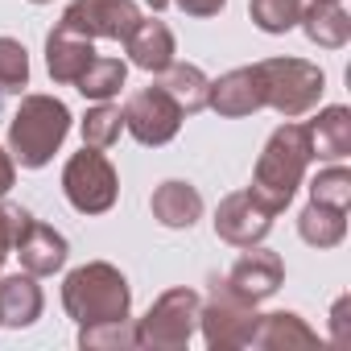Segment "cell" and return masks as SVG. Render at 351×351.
Wrapping results in <instances>:
<instances>
[{
	"label": "cell",
	"instance_id": "obj_21",
	"mask_svg": "<svg viewBox=\"0 0 351 351\" xmlns=\"http://www.w3.org/2000/svg\"><path fill=\"white\" fill-rule=\"evenodd\" d=\"M298 232H302V240L314 244V248H335V244H343V236H347V211L310 199V207L298 215Z\"/></svg>",
	"mask_w": 351,
	"mask_h": 351
},
{
	"label": "cell",
	"instance_id": "obj_33",
	"mask_svg": "<svg viewBox=\"0 0 351 351\" xmlns=\"http://www.w3.org/2000/svg\"><path fill=\"white\" fill-rule=\"evenodd\" d=\"M34 5H46V0H34Z\"/></svg>",
	"mask_w": 351,
	"mask_h": 351
},
{
	"label": "cell",
	"instance_id": "obj_30",
	"mask_svg": "<svg viewBox=\"0 0 351 351\" xmlns=\"http://www.w3.org/2000/svg\"><path fill=\"white\" fill-rule=\"evenodd\" d=\"M13 252V207H0V265Z\"/></svg>",
	"mask_w": 351,
	"mask_h": 351
},
{
	"label": "cell",
	"instance_id": "obj_1",
	"mask_svg": "<svg viewBox=\"0 0 351 351\" xmlns=\"http://www.w3.org/2000/svg\"><path fill=\"white\" fill-rule=\"evenodd\" d=\"M310 136H306V124H281L273 136H269V145H265V153H261V161H256V169H252V195L277 215V211H285L289 207V199L298 195V186H302V173H306V165H310Z\"/></svg>",
	"mask_w": 351,
	"mask_h": 351
},
{
	"label": "cell",
	"instance_id": "obj_4",
	"mask_svg": "<svg viewBox=\"0 0 351 351\" xmlns=\"http://www.w3.org/2000/svg\"><path fill=\"white\" fill-rule=\"evenodd\" d=\"M256 71L265 83V108H277L285 120L306 116L318 104L322 83H326L322 71L302 58H265V62H256Z\"/></svg>",
	"mask_w": 351,
	"mask_h": 351
},
{
	"label": "cell",
	"instance_id": "obj_31",
	"mask_svg": "<svg viewBox=\"0 0 351 351\" xmlns=\"http://www.w3.org/2000/svg\"><path fill=\"white\" fill-rule=\"evenodd\" d=\"M13 178H17V165H13V157L5 149H0V195L13 191Z\"/></svg>",
	"mask_w": 351,
	"mask_h": 351
},
{
	"label": "cell",
	"instance_id": "obj_24",
	"mask_svg": "<svg viewBox=\"0 0 351 351\" xmlns=\"http://www.w3.org/2000/svg\"><path fill=\"white\" fill-rule=\"evenodd\" d=\"M310 9V0H252L248 13L265 34H285L302 21V13Z\"/></svg>",
	"mask_w": 351,
	"mask_h": 351
},
{
	"label": "cell",
	"instance_id": "obj_12",
	"mask_svg": "<svg viewBox=\"0 0 351 351\" xmlns=\"http://www.w3.org/2000/svg\"><path fill=\"white\" fill-rule=\"evenodd\" d=\"M281 277H285V265H281V256L277 252H269V248H252L248 244V252L232 265V273H228V289L232 293H240L244 302H265L269 293H277V285H281Z\"/></svg>",
	"mask_w": 351,
	"mask_h": 351
},
{
	"label": "cell",
	"instance_id": "obj_26",
	"mask_svg": "<svg viewBox=\"0 0 351 351\" xmlns=\"http://www.w3.org/2000/svg\"><path fill=\"white\" fill-rule=\"evenodd\" d=\"M29 83V54L21 42L13 38H0V91H21Z\"/></svg>",
	"mask_w": 351,
	"mask_h": 351
},
{
	"label": "cell",
	"instance_id": "obj_16",
	"mask_svg": "<svg viewBox=\"0 0 351 351\" xmlns=\"http://www.w3.org/2000/svg\"><path fill=\"white\" fill-rule=\"evenodd\" d=\"M306 136H310V153L318 161H343L351 153V112L347 108L318 112V120L306 124Z\"/></svg>",
	"mask_w": 351,
	"mask_h": 351
},
{
	"label": "cell",
	"instance_id": "obj_20",
	"mask_svg": "<svg viewBox=\"0 0 351 351\" xmlns=\"http://www.w3.org/2000/svg\"><path fill=\"white\" fill-rule=\"evenodd\" d=\"M38 314H42V289L34 285V273H13L0 281V322L29 326Z\"/></svg>",
	"mask_w": 351,
	"mask_h": 351
},
{
	"label": "cell",
	"instance_id": "obj_7",
	"mask_svg": "<svg viewBox=\"0 0 351 351\" xmlns=\"http://www.w3.org/2000/svg\"><path fill=\"white\" fill-rule=\"evenodd\" d=\"M256 306L244 302L240 293H232L228 285H215L211 302L199 310V326L207 335V343L215 351H232V347H248L252 330H256Z\"/></svg>",
	"mask_w": 351,
	"mask_h": 351
},
{
	"label": "cell",
	"instance_id": "obj_8",
	"mask_svg": "<svg viewBox=\"0 0 351 351\" xmlns=\"http://www.w3.org/2000/svg\"><path fill=\"white\" fill-rule=\"evenodd\" d=\"M141 21V9L136 0H71L66 13H62V29L79 34V38H112V42H124Z\"/></svg>",
	"mask_w": 351,
	"mask_h": 351
},
{
	"label": "cell",
	"instance_id": "obj_5",
	"mask_svg": "<svg viewBox=\"0 0 351 351\" xmlns=\"http://www.w3.org/2000/svg\"><path fill=\"white\" fill-rule=\"evenodd\" d=\"M62 191H66L71 207L83 211V215H104L116 203L120 186H116V169L104 157V149L83 145V153H75L66 161V169H62Z\"/></svg>",
	"mask_w": 351,
	"mask_h": 351
},
{
	"label": "cell",
	"instance_id": "obj_2",
	"mask_svg": "<svg viewBox=\"0 0 351 351\" xmlns=\"http://www.w3.org/2000/svg\"><path fill=\"white\" fill-rule=\"evenodd\" d=\"M62 306L66 314L79 322V326H95V322H120L128 318V306H132V293H128V281L120 269L104 265V261H91L83 269H75L62 285Z\"/></svg>",
	"mask_w": 351,
	"mask_h": 351
},
{
	"label": "cell",
	"instance_id": "obj_11",
	"mask_svg": "<svg viewBox=\"0 0 351 351\" xmlns=\"http://www.w3.org/2000/svg\"><path fill=\"white\" fill-rule=\"evenodd\" d=\"M273 211L252 195V191H240V195H228L215 211V232L219 240L236 244V248H248V244H261L273 228Z\"/></svg>",
	"mask_w": 351,
	"mask_h": 351
},
{
	"label": "cell",
	"instance_id": "obj_19",
	"mask_svg": "<svg viewBox=\"0 0 351 351\" xmlns=\"http://www.w3.org/2000/svg\"><path fill=\"white\" fill-rule=\"evenodd\" d=\"M318 343V335L298 318V314H261L256 318V330H252V339H248V347H269V351H289V347H314Z\"/></svg>",
	"mask_w": 351,
	"mask_h": 351
},
{
	"label": "cell",
	"instance_id": "obj_17",
	"mask_svg": "<svg viewBox=\"0 0 351 351\" xmlns=\"http://www.w3.org/2000/svg\"><path fill=\"white\" fill-rule=\"evenodd\" d=\"M298 25L314 46H326V50H339L351 38V17L343 9V0H310V9L302 13Z\"/></svg>",
	"mask_w": 351,
	"mask_h": 351
},
{
	"label": "cell",
	"instance_id": "obj_10",
	"mask_svg": "<svg viewBox=\"0 0 351 351\" xmlns=\"http://www.w3.org/2000/svg\"><path fill=\"white\" fill-rule=\"evenodd\" d=\"M13 252L21 256L25 273L34 277H50L66 265V240L21 207H13Z\"/></svg>",
	"mask_w": 351,
	"mask_h": 351
},
{
	"label": "cell",
	"instance_id": "obj_6",
	"mask_svg": "<svg viewBox=\"0 0 351 351\" xmlns=\"http://www.w3.org/2000/svg\"><path fill=\"white\" fill-rule=\"evenodd\" d=\"M199 310L203 298L195 289H169L153 302V310L141 318L136 326V343L141 347H186L195 326H199Z\"/></svg>",
	"mask_w": 351,
	"mask_h": 351
},
{
	"label": "cell",
	"instance_id": "obj_18",
	"mask_svg": "<svg viewBox=\"0 0 351 351\" xmlns=\"http://www.w3.org/2000/svg\"><path fill=\"white\" fill-rule=\"evenodd\" d=\"M153 215L165 223V228H191L199 215H203V195L191 186V182H178L169 178L153 191Z\"/></svg>",
	"mask_w": 351,
	"mask_h": 351
},
{
	"label": "cell",
	"instance_id": "obj_13",
	"mask_svg": "<svg viewBox=\"0 0 351 351\" xmlns=\"http://www.w3.org/2000/svg\"><path fill=\"white\" fill-rule=\"evenodd\" d=\"M207 108H215L219 116H248L256 108H265V83L256 66H236L228 75H219L215 83H207Z\"/></svg>",
	"mask_w": 351,
	"mask_h": 351
},
{
	"label": "cell",
	"instance_id": "obj_29",
	"mask_svg": "<svg viewBox=\"0 0 351 351\" xmlns=\"http://www.w3.org/2000/svg\"><path fill=\"white\" fill-rule=\"evenodd\" d=\"M223 5H228V0H178V9L191 13V17H215Z\"/></svg>",
	"mask_w": 351,
	"mask_h": 351
},
{
	"label": "cell",
	"instance_id": "obj_25",
	"mask_svg": "<svg viewBox=\"0 0 351 351\" xmlns=\"http://www.w3.org/2000/svg\"><path fill=\"white\" fill-rule=\"evenodd\" d=\"M120 128H124L120 108H112V104L99 99V108H91L87 120H83V145H91V149H112L116 136H120Z\"/></svg>",
	"mask_w": 351,
	"mask_h": 351
},
{
	"label": "cell",
	"instance_id": "obj_15",
	"mask_svg": "<svg viewBox=\"0 0 351 351\" xmlns=\"http://www.w3.org/2000/svg\"><path fill=\"white\" fill-rule=\"evenodd\" d=\"M124 46H128V54H132V62L141 66V71H149V75H161L169 62H173V34H169V25L165 21H136V29L124 38Z\"/></svg>",
	"mask_w": 351,
	"mask_h": 351
},
{
	"label": "cell",
	"instance_id": "obj_3",
	"mask_svg": "<svg viewBox=\"0 0 351 351\" xmlns=\"http://www.w3.org/2000/svg\"><path fill=\"white\" fill-rule=\"evenodd\" d=\"M71 132V112L62 99L54 95H25L13 124H9V149L13 161H21L25 169H42L54 149L66 141Z\"/></svg>",
	"mask_w": 351,
	"mask_h": 351
},
{
	"label": "cell",
	"instance_id": "obj_22",
	"mask_svg": "<svg viewBox=\"0 0 351 351\" xmlns=\"http://www.w3.org/2000/svg\"><path fill=\"white\" fill-rule=\"evenodd\" d=\"M161 87L169 91L173 104L182 108V116L207 108V75H203L199 66H191V62H178V58H173V62L161 71Z\"/></svg>",
	"mask_w": 351,
	"mask_h": 351
},
{
	"label": "cell",
	"instance_id": "obj_27",
	"mask_svg": "<svg viewBox=\"0 0 351 351\" xmlns=\"http://www.w3.org/2000/svg\"><path fill=\"white\" fill-rule=\"evenodd\" d=\"M310 199H314V203H326V207H343V211H347V203H351V173H347L343 165L322 169L318 178L310 182Z\"/></svg>",
	"mask_w": 351,
	"mask_h": 351
},
{
	"label": "cell",
	"instance_id": "obj_23",
	"mask_svg": "<svg viewBox=\"0 0 351 351\" xmlns=\"http://www.w3.org/2000/svg\"><path fill=\"white\" fill-rule=\"evenodd\" d=\"M124 79H128V66H124L120 58H95V62L79 75V83H75V87H79L87 99H95V104H99V99H112V95L124 87Z\"/></svg>",
	"mask_w": 351,
	"mask_h": 351
},
{
	"label": "cell",
	"instance_id": "obj_28",
	"mask_svg": "<svg viewBox=\"0 0 351 351\" xmlns=\"http://www.w3.org/2000/svg\"><path fill=\"white\" fill-rule=\"evenodd\" d=\"M79 343H83L87 351H95V347H136V326H128V318L79 326Z\"/></svg>",
	"mask_w": 351,
	"mask_h": 351
},
{
	"label": "cell",
	"instance_id": "obj_14",
	"mask_svg": "<svg viewBox=\"0 0 351 351\" xmlns=\"http://www.w3.org/2000/svg\"><path fill=\"white\" fill-rule=\"evenodd\" d=\"M95 62V50H91V38H79L71 29H54L46 38V66L54 75V83H79V75Z\"/></svg>",
	"mask_w": 351,
	"mask_h": 351
},
{
	"label": "cell",
	"instance_id": "obj_32",
	"mask_svg": "<svg viewBox=\"0 0 351 351\" xmlns=\"http://www.w3.org/2000/svg\"><path fill=\"white\" fill-rule=\"evenodd\" d=\"M145 5H149V9H165V5H169V0H145Z\"/></svg>",
	"mask_w": 351,
	"mask_h": 351
},
{
	"label": "cell",
	"instance_id": "obj_9",
	"mask_svg": "<svg viewBox=\"0 0 351 351\" xmlns=\"http://www.w3.org/2000/svg\"><path fill=\"white\" fill-rule=\"evenodd\" d=\"M120 116H124V128H128L141 145H165V141L178 136V128H182V108L169 99V91H165L161 83L136 91V95L124 104Z\"/></svg>",
	"mask_w": 351,
	"mask_h": 351
}]
</instances>
